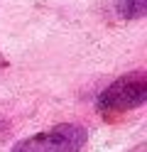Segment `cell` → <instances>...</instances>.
I'll use <instances>...</instances> for the list:
<instances>
[{
  "label": "cell",
  "instance_id": "6da1fadb",
  "mask_svg": "<svg viewBox=\"0 0 147 152\" xmlns=\"http://www.w3.org/2000/svg\"><path fill=\"white\" fill-rule=\"evenodd\" d=\"M147 103V74L145 71H130L115 79L113 83L98 93L96 108L103 115H120V113L142 108Z\"/></svg>",
  "mask_w": 147,
  "mask_h": 152
},
{
  "label": "cell",
  "instance_id": "7a4b0ae2",
  "mask_svg": "<svg viewBox=\"0 0 147 152\" xmlns=\"http://www.w3.org/2000/svg\"><path fill=\"white\" fill-rule=\"evenodd\" d=\"M88 142V130L78 123H59V125L34 132L15 142L10 152H83Z\"/></svg>",
  "mask_w": 147,
  "mask_h": 152
},
{
  "label": "cell",
  "instance_id": "3957f363",
  "mask_svg": "<svg viewBox=\"0 0 147 152\" xmlns=\"http://www.w3.org/2000/svg\"><path fill=\"white\" fill-rule=\"evenodd\" d=\"M115 10L123 20H142L147 15V0H115Z\"/></svg>",
  "mask_w": 147,
  "mask_h": 152
},
{
  "label": "cell",
  "instance_id": "277c9868",
  "mask_svg": "<svg viewBox=\"0 0 147 152\" xmlns=\"http://www.w3.org/2000/svg\"><path fill=\"white\" fill-rule=\"evenodd\" d=\"M0 69H3V56H0Z\"/></svg>",
  "mask_w": 147,
  "mask_h": 152
}]
</instances>
